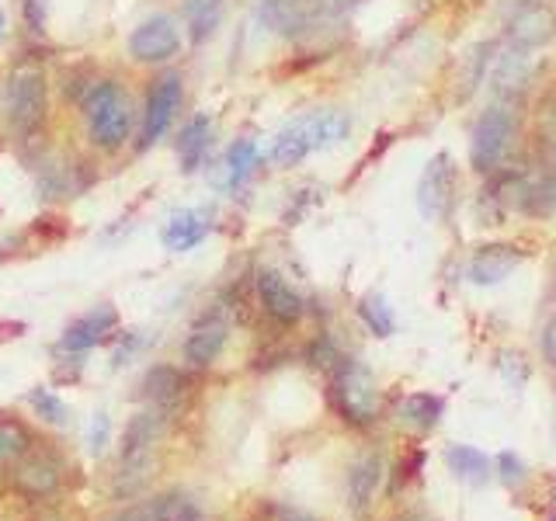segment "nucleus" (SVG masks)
<instances>
[{"label":"nucleus","instance_id":"0eeeda50","mask_svg":"<svg viewBox=\"0 0 556 521\" xmlns=\"http://www.w3.org/2000/svg\"><path fill=\"white\" fill-rule=\"evenodd\" d=\"M181 77L178 74H161L147 91V104H143V122H139V143L136 150H153L161 139L170 132L174 118L181 112Z\"/></svg>","mask_w":556,"mask_h":521},{"label":"nucleus","instance_id":"423d86ee","mask_svg":"<svg viewBox=\"0 0 556 521\" xmlns=\"http://www.w3.org/2000/svg\"><path fill=\"white\" fill-rule=\"evenodd\" d=\"M330 404L348 424L365 428L379 417V390L372 372L355 358H341L330 376Z\"/></svg>","mask_w":556,"mask_h":521},{"label":"nucleus","instance_id":"e433bc0d","mask_svg":"<svg viewBox=\"0 0 556 521\" xmlns=\"http://www.w3.org/2000/svg\"><path fill=\"white\" fill-rule=\"evenodd\" d=\"M543 347H546V355L553 358V365H556V320L546 327V338H543Z\"/></svg>","mask_w":556,"mask_h":521},{"label":"nucleus","instance_id":"ddd939ff","mask_svg":"<svg viewBox=\"0 0 556 521\" xmlns=\"http://www.w3.org/2000/svg\"><path fill=\"white\" fill-rule=\"evenodd\" d=\"M118 330V309L115 306H94L87 309L84 317H77L70 323L63 334H60V352L63 355H87L94 352L98 344H104L109 338H115Z\"/></svg>","mask_w":556,"mask_h":521},{"label":"nucleus","instance_id":"6ab92c4d","mask_svg":"<svg viewBox=\"0 0 556 521\" xmlns=\"http://www.w3.org/2000/svg\"><path fill=\"white\" fill-rule=\"evenodd\" d=\"M213 147V118L208 115H191L178 139H174V150H178V161L185 174H195L205 164V153Z\"/></svg>","mask_w":556,"mask_h":521},{"label":"nucleus","instance_id":"dca6fc26","mask_svg":"<svg viewBox=\"0 0 556 521\" xmlns=\"http://www.w3.org/2000/svg\"><path fill=\"white\" fill-rule=\"evenodd\" d=\"M521 260H526V251H521L518 243H483V247H477L473 257H469L466 275L473 278L477 285H497L521 265Z\"/></svg>","mask_w":556,"mask_h":521},{"label":"nucleus","instance_id":"b1692460","mask_svg":"<svg viewBox=\"0 0 556 521\" xmlns=\"http://www.w3.org/2000/svg\"><path fill=\"white\" fill-rule=\"evenodd\" d=\"M35 445V434L17 417H0V469L14 466Z\"/></svg>","mask_w":556,"mask_h":521},{"label":"nucleus","instance_id":"5701e85b","mask_svg":"<svg viewBox=\"0 0 556 521\" xmlns=\"http://www.w3.org/2000/svg\"><path fill=\"white\" fill-rule=\"evenodd\" d=\"M529 84V56L526 49H511L508 56L497 60V69H494V91L497 98L504 101H515L521 87Z\"/></svg>","mask_w":556,"mask_h":521},{"label":"nucleus","instance_id":"72a5a7b5","mask_svg":"<svg viewBox=\"0 0 556 521\" xmlns=\"http://www.w3.org/2000/svg\"><path fill=\"white\" fill-rule=\"evenodd\" d=\"M22 14L25 25L35 35H46V22H49V0H22Z\"/></svg>","mask_w":556,"mask_h":521},{"label":"nucleus","instance_id":"39448f33","mask_svg":"<svg viewBox=\"0 0 556 521\" xmlns=\"http://www.w3.org/2000/svg\"><path fill=\"white\" fill-rule=\"evenodd\" d=\"M515 129H518L515 101L497 98L491 109L477 118L473 136H469V167L477 174H497L504 156L511 150Z\"/></svg>","mask_w":556,"mask_h":521},{"label":"nucleus","instance_id":"412c9836","mask_svg":"<svg viewBox=\"0 0 556 521\" xmlns=\"http://www.w3.org/2000/svg\"><path fill=\"white\" fill-rule=\"evenodd\" d=\"M223 11H226V0H181L188 39L195 46L213 39V35L219 31V25H223Z\"/></svg>","mask_w":556,"mask_h":521},{"label":"nucleus","instance_id":"aec40b11","mask_svg":"<svg viewBox=\"0 0 556 521\" xmlns=\"http://www.w3.org/2000/svg\"><path fill=\"white\" fill-rule=\"evenodd\" d=\"M257 161H261V153H257L254 139H237V143L223 156V167L216 174V188L219 191H237L257 170Z\"/></svg>","mask_w":556,"mask_h":521},{"label":"nucleus","instance_id":"c756f323","mask_svg":"<svg viewBox=\"0 0 556 521\" xmlns=\"http://www.w3.org/2000/svg\"><path fill=\"white\" fill-rule=\"evenodd\" d=\"M486 52H491V46H473L463 56V69H459V101H469L473 98V91L483 84V77H486V63H491V56H486Z\"/></svg>","mask_w":556,"mask_h":521},{"label":"nucleus","instance_id":"1a4fd4ad","mask_svg":"<svg viewBox=\"0 0 556 521\" xmlns=\"http://www.w3.org/2000/svg\"><path fill=\"white\" fill-rule=\"evenodd\" d=\"M104 521H205V511L191 494L164 491L150 497H132V504L115 508Z\"/></svg>","mask_w":556,"mask_h":521},{"label":"nucleus","instance_id":"2f4dec72","mask_svg":"<svg viewBox=\"0 0 556 521\" xmlns=\"http://www.w3.org/2000/svg\"><path fill=\"white\" fill-rule=\"evenodd\" d=\"M84 442H87V456H91V459H101L104 452H109V445H112V417L104 414V410H98V414L91 417V424H87Z\"/></svg>","mask_w":556,"mask_h":521},{"label":"nucleus","instance_id":"bb28decb","mask_svg":"<svg viewBox=\"0 0 556 521\" xmlns=\"http://www.w3.org/2000/svg\"><path fill=\"white\" fill-rule=\"evenodd\" d=\"M445 462H448V469L456 476H463V480H486L491 476V459L483 456L480 448H473V445H452L448 452H445Z\"/></svg>","mask_w":556,"mask_h":521},{"label":"nucleus","instance_id":"4c0bfd02","mask_svg":"<svg viewBox=\"0 0 556 521\" xmlns=\"http://www.w3.org/2000/svg\"><path fill=\"white\" fill-rule=\"evenodd\" d=\"M35 521H63V511L60 508H49V504H46V508L35 514Z\"/></svg>","mask_w":556,"mask_h":521},{"label":"nucleus","instance_id":"f8f14e48","mask_svg":"<svg viewBox=\"0 0 556 521\" xmlns=\"http://www.w3.org/2000/svg\"><path fill=\"white\" fill-rule=\"evenodd\" d=\"M504 28L515 49H539L556 39V8L549 0H521Z\"/></svg>","mask_w":556,"mask_h":521},{"label":"nucleus","instance_id":"6e6552de","mask_svg":"<svg viewBox=\"0 0 556 521\" xmlns=\"http://www.w3.org/2000/svg\"><path fill=\"white\" fill-rule=\"evenodd\" d=\"M129 56L143 66H164L181 52V28L170 14H153L129 35Z\"/></svg>","mask_w":556,"mask_h":521},{"label":"nucleus","instance_id":"393cba45","mask_svg":"<svg viewBox=\"0 0 556 521\" xmlns=\"http://www.w3.org/2000/svg\"><path fill=\"white\" fill-rule=\"evenodd\" d=\"M396 414H400V421H404V424H414V428L428 431V428L439 424V417H442V399L434 396V393H410V396L400 399Z\"/></svg>","mask_w":556,"mask_h":521},{"label":"nucleus","instance_id":"f3484780","mask_svg":"<svg viewBox=\"0 0 556 521\" xmlns=\"http://www.w3.org/2000/svg\"><path fill=\"white\" fill-rule=\"evenodd\" d=\"M139 386H143L147 407H156L161 414L170 417L188 396V376H185V369H174V365H150Z\"/></svg>","mask_w":556,"mask_h":521},{"label":"nucleus","instance_id":"a211bd4d","mask_svg":"<svg viewBox=\"0 0 556 521\" xmlns=\"http://www.w3.org/2000/svg\"><path fill=\"white\" fill-rule=\"evenodd\" d=\"M213 230V213L208 208H178L161 230V243L170 254H188Z\"/></svg>","mask_w":556,"mask_h":521},{"label":"nucleus","instance_id":"a878e982","mask_svg":"<svg viewBox=\"0 0 556 521\" xmlns=\"http://www.w3.org/2000/svg\"><path fill=\"white\" fill-rule=\"evenodd\" d=\"M28 407L31 414L39 417L42 424L49 428H66L70 424V404L60 396V393H52L49 386H35L28 390Z\"/></svg>","mask_w":556,"mask_h":521},{"label":"nucleus","instance_id":"7c9ffc66","mask_svg":"<svg viewBox=\"0 0 556 521\" xmlns=\"http://www.w3.org/2000/svg\"><path fill=\"white\" fill-rule=\"evenodd\" d=\"M150 344H153L150 330H118L112 347V369H126L139 355H147Z\"/></svg>","mask_w":556,"mask_h":521},{"label":"nucleus","instance_id":"20e7f679","mask_svg":"<svg viewBox=\"0 0 556 521\" xmlns=\"http://www.w3.org/2000/svg\"><path fill=\"white\" fill-rule=\"evenodd\" d=\"M11 491L31 504H52L63 494L66 459L46 442H35L22 459L11 466Z\"/></svg>","mask_w":556,"mask_h":521},{"label":"nucleus","instance_id":"c9c22d12","mask_svg":"<svg viewBox=\"0 0 556 521\" xmlns=\"http://www.w3.org/2000/svg\"><path fill=\"white\" fill-rule=\"evenodd\" d=\"M278 521H320V518H313L306 511H295V508H282L278 511Z\"/></svg>","mask_w":556,"mask_h":521},{"label":"nucleus","instance_id":"ea45409f","mask_svg":"<svg viewBox=\"0 0 556 521\" xmlns=\"http://www.w3.org/2000/svg\"><path fill=\"white\" fill-rule=\"evenodd\" d=\"M396 521H425V518H417V514H407V518H396Z\"/></svg>","mask_w":556,"mask_h":521},{"label":"nucleus","instance_id":"2eb2a0df","mask_svg":"<svg viewBox=\"0 0 556 521\" xmlns=\"http://www.w3.org/2000/svg\"><path fill=\"white\" fill-rule=\"evenodd\" d=\"M226 338H230V323H226L219 313H205L185 338V347H181L185 365L188 369H208V365L223 355Z\"/></svg>","mask_w":556,"mask_h":521},{"label":"nucleus","instance_id":"7ed1b4c3","mask_svg":"<svg viewBox=\"0 0 556 521\" xmlns=\"http://www.w3.org/2000/svg\"><path fill=\"white\" fill-rule=\"evenodd\" d=\"M352 129V122L341 112H309L303 118H295L292 126H286L282 132L275 136L271 143V164L275 167H295L303 164L309 153L327 150V147H338L341 139Z\"/></svg>","mask_w":556,"mask_h":521},{"label":"nucleus","instance_id":"4be33fe9","mask_svg":"<svg viewBox=\"0 0 556 521\" xmlns=\"http://www.w3.org/2000/svg\"><path fill=\"white\" fill-rule=\"evenodd\" d=\"M379 476H382V462L379 456H362L352 473H348V504L362 514L372 504L376 491H379Z\"/></svg>","mask_w":556,"mask_h":521},{"label":"nucleus","instance_id":"f704fd0d","mask_svg":"<svg viewBox=\"0 0 556 521\" xmlns=\"http://www.w3.org/2000/svg\"><path fill=\"white\" fill-rule=\"evenodd\" d=\"M497 469H501V476L508 480V483L521 480V462H518L515 452H501V456H497Z\"/></svg>","mask_w":556,"mask_h":521},{"label":"nucleus","instance_id":"f03ea898","mask_svg":"<svg viewBox=\"0 0 556 521\" xmlns=\"http://www.w3.org/2000/svg\"><path fill=\"white\" fill-rule=\"evenodd\" d=\"M8 132L22 143H31L49 118V80L39 63H17L0 91Z\"/></svg>","mask_w":556,"mask_h":521},{"label":"nucleus","instance_id":"cd10ccee","mask_svg":"<svg viewBox=\"0 0 556 521\" xmlns=\"http://www.w3.org/2000/svg\"><path fill=\"white\" fill-rule=\"evenodd\" d=\"M526 216H553L556 213V170H543V174H529V195H526Z\"/></svg>","mask_w":556,"mask_h":521},{"label":"nucleus","instance_id":"c85d7f7f","mask_svg":"<svg viewBox=\"0 0 556 521\" xmlns=\"http://www.w3.org/2000/svg\"><path fill=\"white\" fill-rule=\"evenodd\" d=\"M358 317H362V323L369 327L376 338H390L393 330H396L393 309L387 306V300H382L379 292L362 295V303H358Z\"/></svg>","mask_w":556,"mask_h":521},{"label":"nucleus","instance_id":"9b49d317","mask_svg":"<svg viewBox=\"0 0 556 521\" xmlns=\"http://www.w3.org/2000/svg\"><path fill=\"white\" fill-rule=\"evenodd\" d=\"M456 185L459 170L452 164L448 153H439L434 161H428L421 181H417V208L425 219H445L456 205Z\"/></svg>","mask_w":556,"mask_h":521},{"label":"nucleus","instance_id":"f257e3e1","mask_svg":"<svg viewBox=\"0 0 556 521\" xmlns=\"http://www.w3.org/2000/svg\"><path fill=\"white\" fill-rule=\"evenodd\" d=\"M84 126L91 147L101 153H118L132 139L136 129V109L118 80H94L80 98Z\"/></svg>","mask_w":556,"mask_h":521},{"label":"nucleus","instance_id":"4468645a","mask_svg":"<svg viewBox=\"0 0 556 521\" xmlns=\"http://www.w3.org/2000/svg\"><path fill=\"white\" fill-rule=\"evenodd\" d=\"M254 292H257L261 309H265V317H271L275 323L292 327V323H300V320H303V313H306L303 295L295 292L278 271L261 268V271L254 275Z\"/></svg>","mask_w":556,"mask_h":521},{"label":"nucleus","instance_id":"9d476101","mask_svg":"<svg viewBox=\"0 0 556 521\" xmlns=\"http://www.w3.org/2000/svg\"><path fill=\"white\" fill-rule=\"evenodd\" d=\"M327 0H254L257 22L282 39H303L320 22Z\"/></svg>","mask_w":556,"mask_h":521},{"label":"nucleus","instance_id":"58836bf2","mask_svg":"<svg viewBox=\"0 0 556 521\" xmlns=\"http://www.w3.org/2000/svg\"><path fill=\"white\" fill-rule=\"evenodd\" d=\"M4 28H8V22H4V8H0V39H4Z\"/></svg>","mask_w":556,"mask_h":521},{"label":"nucleus","instance_id":"473e14b6","mask_svg":"<svg viewBox=\"0 0 556 521\" xmlns=\"http://www.w3.org/2000/svg\"><path fill=\"white\" fill-rule=\"evenodd\" d=\"M309 361L317 365V369H330V372H334V365L341 361V355H338L334 341H330L327 334H320L317 341L309 344Z\"/></svg>","mask_w":556,"mask_h":521}]
</instances>
